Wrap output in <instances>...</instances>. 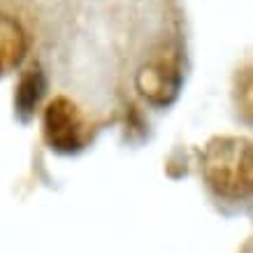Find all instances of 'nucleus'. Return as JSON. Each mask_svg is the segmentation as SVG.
<instances>
[{"mask_svg": "<svg viewBox=\"0 0 253 253\" xmlns=\"http://www.w3.org/2000/svg\"><path fill=\"white\" fill-rule=\"evenodd\" d=\"M202 176L211 191L223 200L244 202L253 188V151L249 137L216 135L200 156Z\"/></svg>", "mask_w": 253, "mask_h": 253, "instance_id": "obj_1", "label": "nucleus"}, {"mask_svg": "<svg viewBox=\"0 0 253 253\" xmlns=\"http://www.w3.org/2000/svg\"><path fill=\"white\" fill-rule=\"evenodd\" d=\"M46 88H49L46 75L38 63L31 65V68L21 75L19 84H16V93H14V112L23 123H28L33 116H35L40 102L44 98Z\"/></svg>", "mask_w": 253, "mask_h": 253, "instance_id": "obj_4", "label": "nucleus"}, {"mask_svg": "<svg viewBox=\"0 0 253 253\" xmlns=\"http://www.w3.org/2000/svg\"><path fill=\"white\" fill-rule=\"evenodd\" d=\"M137 91L149 102L158 107H168L181 91V68L172 58H158L146 63L137 72Z\"/></svg>", "mask_w": 253, "mask_h": 253, "instance_id": "obj_3", "label": "nucleus"}, {"mask_svg": "<svg viewBox=\"0 0 253 253\" xmlns=\"http://www.w3.org/2000/svg\"><path fill=\"white\" fill-rule=\"evenodd\" d=\"M42 135L46 146L63 156H72L84 151L91 144L93 130L84 112L65 95H56L49 100L42 116Z\"/></svg>", "mask_w": 253, "mask_h": 253, "instance_id": "obj_2", "label": "nucleus"}, {"mask_svg": "<svg viewBox=\"0 0 253 253\" xmlns=\"http://www.w3.org/2000/svg\"><path fill=\"white\" fill-rule=\"evenodd\" d=\"M28 51V38L21 23L12 16L0 14V77L14 72Z\"/></svg>", "mask_w": 253, "mask_h": 253, "instance_id": "obj_5", "label": "nucleus"}]
</instances>
